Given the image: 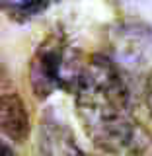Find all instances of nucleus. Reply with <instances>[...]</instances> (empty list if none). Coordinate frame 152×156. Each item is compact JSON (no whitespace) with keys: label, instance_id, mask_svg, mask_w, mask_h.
I'll use <instances>...</instances> for the list:
<instances>
[{"label":"nucleus","instance_id":"1","mask_svg":"<svg viewBox=\"0 0 152 156\" xmlns=\"http://www.w3.org/2000/svg\"><path fill=\"white\" fill-rule=\"evenodd\" d=\"M78 119L86 135L105 156H143L152 144L139 123L123 70L111 57L96 53L84 61L72 90Z\"/></svg>","mask_w":152,"mask_h":156},{"label":"nucleus","instance_id":"2","mask_svg":"<svg viewBox=\"0 0 152 156\" xmlns=\"http://www.w3.org/2000/svg\"><path fill=\"white\" fill-rule=\"evenodd\" d=\"M84 61L61 27L53 29L37 45L29 62V84L37 100H47L57 90L72 92Z\"/></svg>","mask_w":152,"mask_h":156},{"label":"nucleus","instance_id":"3","mask_svg":"<svg viewBox=\"0 0 152 156\" xmlns=\"http://www.w3.org/2000/svg\"><path fill=\"white\" fill-rule=\"evenodd\" d=\"M39 152L41 156H90L78 144L68 123L53 109L39 119Z\"/></svg>","mask_w":152,"mask_h":156},{"label":"nucleus","instance_id":"4","mask_svg":"<svg viewBox=\"0 0 152 156\" xmlns=\"http://www.w3.org/2000/svg\"><path fill=\"white\" fill-rule=\"evenodd\" d=\"M31 123L23 100L18 94H0V139H8L12 143H26Z\"/></svg>","mask_w":152,"mask_h":156},{"label":"nucleus","instance_id":"5","mask_svg":"<svg viewBox=\"0 0 152 156\" xmlns=\"http://www.w3.org/2000/svg\"><path fill=\"white\" fill-rule=\"evenodd\" d=\"M152 45V29L144 23H119L113 29V49L129 62L143 61Z\"/></svg>","mask_w":152,"mask_h":156},{"label":"nucleus","instance_id":"6","mask_svg":"<svg viewBox=\"0 0 152 156\" xmlns=\"http://www.w3.org/2000/svg\"><path fill=\"white\" fill-rule=\"evenodd\" d=\"M58 2L61 0H0V12L16 23H26Z\"/></svg>","mask_w":152,"mask_h":156},{"label":"nucleus","instance_id":"7","mask_svg":"<svg viewBox=\"0 0 152 156\" xmlns=\"http://www.w3.org/2000/svg\"><path fill=\"white\" fill-rule=\"evenodd\" d=\"M0 156H18V152L12 148V144L8 140L0 139Z\"/></svg>","mask_w":152,"mask_h":156},{"label":"nucleus","instance_id":"8","mask_svg":"<svg viewBox=\"0 0 152 156\" xmlns=\"http://www.w3.org/2000/svg\"><path fill=\"white\" fill-rule=\"evenodd\" d=\"M146 101H148V109H150V115H152V72L148 76V82H146Z\"/></svg>","mask_w":152,"mask_h":156}]
</instances>
